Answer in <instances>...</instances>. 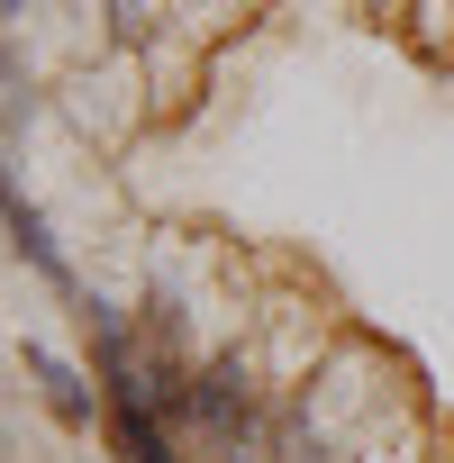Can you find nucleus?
Masks as SVG:
<instances>
[{
	"label": "nucleus",
	"mask_w": 454,
	"mask_h": 463,
	"mask_svg": "<svg viewBox=\"0 0 454 463\" xmlns=\"http://www.w3.org/2000/svg\"><path fill=\"white\" fill-rule=\"evenodd\" d=\"M182 418H191V436H209V445H264V427H255V391H246V373H237V354H218V364H200L191 382H182Z\"/></svg>",
	"instance_id": "obj_1"
},
{
	"label": "nucleus",
	"mask_w": 454,
	"mask_h": 463,
	"mask_svg": "<svg viewBox=\"0 0 454 463\" xmlns=\"http://www.w3.org/2000/svg\"><path fill=\"white\" fill-rule=\"evenodd\" d=\"M0 227H10V246L28 255V273H37V282H55V291H73V300H82V282H73L64 246L46 237V218H37V200H28V191L10 182V164H0Z\"/></svg>",
	"instance_id": "obj_2"
},
{
	"label": "nucleus",
	"mask_w": 454,
	"mask_h": 463,
	"mask_svg": "<svg viewBox=\"0 0 454 463\" xmlns=\"http://www.w3.org/2000/svg\"><path fill=\"white\" fill-rule=\"evenodd\" d=\"M19 364L37 373V391H46V409H55L64 427H91V391H82V373H73L55 345H19Z\"/></svg>",
	"instance_id": "obj_3"
},
{
	"label": "nucleus",
	"mask_w": 454,
	"mask_h": 463,
	"mask_svg": "<svg viewBox=\"0 0 454 463\" xmlns=\"http://www.w3.org/2000/svg\"><path fill=\"white\" fill-rule=\"evenodd\" d=\"M109 445H118V463H182L173 436H164L146 409H109Z\"/></svg>",
	"instance_id": "obj_4"
},
{
	"label": "nucleus",
	"mask_w": 454,
	"mask_h": 463,
	"mask_svg": "<svg viewBox=\"0 0 454 463\" xmlns=\"http://www.w3.org/2000/svg\"><path fill=\"white\" fill-rule=\"evenodd\" d=\"M100 10H109V28H118L128 46H146V37L164 28V0H100Z\"/></svg>",
	"instance_id": "obj_5"
}]
</instances>
